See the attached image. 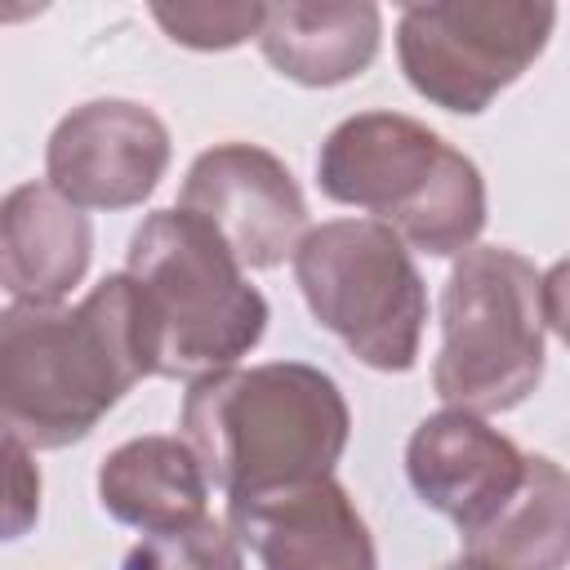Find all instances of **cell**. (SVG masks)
I'll list each match as a JSON object with an SVG mask.
<instances>
[{
	"label": "cell",
	"mask_w": 570,
	"mask_h": 570,
	"mask_svg": "<svg viewBox=\"0 0 570 570\" xmlns=\"http://www.w3.org/2000/svg\"><path fill=\"white\" fill-rule=\"evenodd\" d=\"M147 374L151 347L125 272L98 281L76 307H0V432L27 450L85 441Z\"/></svg>",
	"instance_id": "obj_1"
},
{
	"label": "cell",
	"mask_w": 570,
	"mask_h": 570,
	"mask_svg": "<svg viewBox=\"0 0 570 570\" xmlns=\"http://www.w3.org/2000/svg\"><path fill=\"white\" fill-rule=\"evenodd\" d=\"M178 209L196 214L240 267H281L307 232V200L281 156L254 142L200 151L183 178Z\"/></svg>",
	"instance_id": "obj_9"
},
{
	"label": "cell",
	"mask_w": 570,
	"mask_h": 570,
	"mask_svg": "<svg viewBox=\"0 0 570 570\" xmlns=\"http://www.w3.org/2000/svg\"><path fill=\"white\" fill-rule=\"evenodd\" d=\"M169 169L165 120L134 98L71 107L45 147L49 187L76 209H134Z\"/></svg>",
	"instance_id": "obj_8"
},
{
	"label": "cell",
	"mask_w": 570,
	"mask_h": 570,
	"mask_svg": "<svg viewBox=\"0 0 570 570\" xmlns=\"http://www.w3.org/2000/svg\"><path fill=\"white\" fill-rule=\"evenodd\" d=\"M40 521V468L31 450L0 432V543L31 534Z\"/></svg>",
	"instance_id": "obj_18"
},
{
	"label": "cell",
	"mask_w": 570,
	"mask_h": 570,
	"mask_svg": "<svg viewBox=\"0 0 570 570\" xmlns=\"http://www.w3.org/2000/svg\"><path fill=\"white\" fill-rule=\"evenodd\" d=\"M307 312L361 365L405 374L428 325V285L392 227L379 218H334L307 227L289 254Z\"/></svg>",
	"instance_id": "obj_6"
},
{
	"label": "cell",
	"mask_w": 570,
	"mask_h": 570,
	"mask_svg": "<svg viewBox=\"0 0 570 570\" xmlns=\"http://www.w3.org/2000/svg\"><path fill=\"white\" fill-rule=\"evenodd\" d=\"M566 499L570 485L561 463L548 454H525L517 494L472 539H463V552L490 561L494 570H566Z\"/></svg>",
	"instance_id": "obj_15"
},
{
	"label": "cell",
	"mask_w": 570,
	"mask_h": 570,
	"mask_svg": "<svg viewBox=\"0 0 570 570\" xmlns=\"http://www.w3.org/2000/svg\"><path fill=\"white\" fill-rule=\"evenodd\" d=\"M98 503L111 521L142 534L178 530L205 517L209 481L183 436H134L98 463Z\"/></svg>",
	"instance_id": "obj_14"
},
{
	"label": "cell",
	"mask_w": 570,
	"mask_h": 570,
	"mask_svg": "<svg viewBox=\"0 0 570 570\" xmlns=\"http://www.w3.org/2000/svg\"><path fill=\"white\" fill-rule=\"evenodd\" d=\"M347 436L352 410L338 383L307 361L232 365L183 396V441L227 503L334 476Z\"/></svg>",
	"instance_id": "obj_2"
},
{
	"label": "cell",
	"mask_w": 570,
	"mask_h": 570,
	"mask_svg": "<svg viewBox=\"0 0 570 570\" xmlns=\"http://www.w3.org/2000/svg\"><path fill=\"white\" fill-rule=\"evenodd\" d=\"M441 570H494V566H490V561H481V557H468V552H463V557H454V561H445Z\"/></svg>",
	"instance_id": "obj_19"
},
{
	"label": "cell",
	"mask_w": 570,
	"mask_h": 570,
	"mask_svg": "<svg viewBox=\"0 0 570 570\" xmlns=\"http://www.w3.org/2000/svg\"><path fill=\"white\" fill-rule=\"evenodd\" d=\"M151 18L174 45L187 49H232L263 27V4H156Z\"/></svg>",
	"instance_id": "obj_17"
},
{
	"label": "cell",
	"mask_w": 570,
	"mask_h": 570,
	"mask_svg": "<svg viewBox=\"0 0 570 570\" xmlns=\"http://www.w3.org/2000/svg\"><path fill=\"white\" fill-rule=\"evenodd\" d=\"M254 40L285 80L307 89H330L356 80L379 58L383 13L370 0L263 4V27Z\"/></svg>",
	"instance_id": "obj_13"
},
{
	"label": "cell",
	"mask_w": 570,
	"mask_h": 570,
	"mask_svg": "<svg viewBox=\"0 0 570 570\" xmlns=\"http://www.w3.org/2000/svg\"><path fill=\"white\" fill-rule=\"evenodd\" d=\"M566 267L539 272L508 245H472L441 289V352L432 387L450 410L503 414L543 379L548 330H561Z\"/></svg>",
	"instance_id": "obj_5"
},
{
	"label": "cell",
	"mask_w": 570,
	"mask_h": 570,
	"mask_svg": "<svg viewBox=\"0 0 570 570\" xmlns=\"http://www.w3.org/2000/svg\"><path fill=\"white\" fill-rule=\"evenodd\" d=\"M125 276L138 289L156 379H205L249 356L267 330V298L232 249L187 209H156L129 236Z\"/></svg>",
	"instance_id": "obj_4"
},
{
	"label": "cell",
	"mask_w": 570,
	"mask_h": 570,
	"mask_svg": "<svg viewBox=\"0 0 570 570\" xmlns=\"http://www.w3.org/2000/svg\"><path fill=\"white\" fill-rule=\"evenodd\" d=\"M405 476L432 512L450 517L459 534L472 539L517 494L525 476V454L481 414L445 405L410 432Z\"/></svg>",
	"instance_id": "obj_11"
},
{
	"label": "cell",
	"mask_w": 570,
	"mask_h": 570,
	"mask_svg": "<svg viewBox=\"0 0 570 570\" xmlns=\"http://www.w3.org/2000/svg\"><path fill=\"white\" fill-rule=\"evenodd\" d=\"M557 4L548 0H436L396 22V58L419 98L476 116L517 85L548 49Z\"/></svg>",
	"instance_id": "obj_7"
},
{
	"label": "cell",
	"mask_w": 570,
	"mask_h": 570,
	"mask_svg": "<svg viewBox=\"0 0 570 570\" xmlns=\"http://www.w3.org/2000/svg\"><path fill=\"white\" fill-rule=\"evenodd\" d=\"M89 214L49 183H22L0 200V289L18 303L53 307L89 272Z\"/></svg>",
	"instance_id": "obj_12"
},
{
	"label": "cell",
	"mask_w": 570,
	"mask_h": 570,
	"mask_svg": "<svg viewBox=\"0 0 570 570\" xmlns=\"http://www.w3.org/2000/svg\"><path fill=\"white\" fill-rule=\"evenodd\" d=\"M120 570H245V557L227 525H218L214 517H200L178 530L142 534L125 552Z\"/></svg>",
	"instance_id": "obj_16"
},
{
	"label": "cell",
	"mask_w": 570,
	"mask_h": 570,
	"mask_svg": "<svg viewBox=\"0 0 570 570\" xmlns=\"http://www.w3.org/2000/svg\"><path fill=\"white\" fill-rule=\"evenodd\" d=\"M316 183L330 200L379 214L405 249L454 258L485 227V178L472 156L401 111H356L316 151Z\"/></svg>",
	"instance_id": "obj_3"
},
{
	"label": "cell",
	"mask_w": 570,
	"mask_h": 570,
	"mask_svg": "<svg viewBox=\"0 0 570 570\" xmlns=\"http://www.w3.org/2000/svg\"><path fill=\"white\" fill-rule=\"evenodd\" d=\"M227 530L258 570H379V548L334 476L227 503Z\"/></svg>",
	"instance_id": "obj_10"
}]
</instances>
